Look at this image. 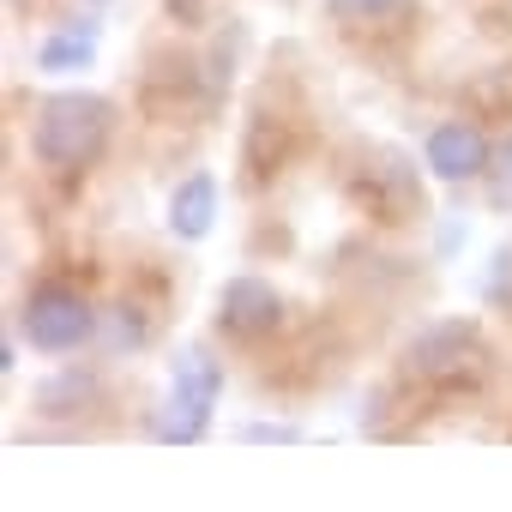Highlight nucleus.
<instances>
[{
  "label": "nucleus",
  "instance_id": "nucleus-6",
  "mask_svg": "<svg viewBox=\"0 0 512 512\" xmlns=\"http://www.w3.org/2000/svg\"><path fill=\"white\" fill-rule=\"evenodd\" d=\"M476 356H482V332H476V320H434V326L410 344V368L428 374V380L464 374Z\"/></svg>",
  "mask_w": 512,
  "mask_h": 512
},
{
  "label": "nucleus",
  "instance_id": "nucleus-9",
  "mask_svg": "<svg viewBox=\"0 0 512 512\" xmlns=\"http://www.w3.org/2000/svg\"><path fill=\"white\" fill-rule=\"evenodd\" d=\"M91 398H97V380H91L85 368H73V374L49 380V386L37 392V410H43V416H79Z\"/></svg>",
  "mask_w": 512,
  "mask_h": 512
},
{
  "label": "nucleus",
  "instance_id": "nucleus-1",
  "mask_svg": "<svg viewBox=\"0 0 512 512\" xmlns=\"http://www.w3.org/2000/svg\"><path fill=\"white\" fill-rule=\"evenodd\" d=\"M109 133H115V103L109 97H97V91H55V97L37 103L31 151H37V163L73 175V169H91L109 151Z\"/></svg>",
  "mask_w": 512,
  "mask_h": 512
},
{
  "label": "nucleus",
  "instance_id": "nucleus-13",
  "mask_svg": "<svg viewBox=\"0 0 512 512\" xmlns=\"http://www.w3.org/2000/svg\"><path fill=\"white\" fill-rule=\"evenodd\" d=\"M241 440H302V428H290V422H247Z\"/></svg>",
  "mask_w": 512,
  "mask_h": 512
},
{
  "label": "nucleus",
  "instance_id": "nucleus-3",
  "mask_svg": "<svg viewBox=\"0 0 512 512\" xmlns=\"http://www.w3.org/2000/svg\"><path fill=\"white\" fill-rule=\"evenodd\" d=\"M19 326H25L31 350H43V356H67V350H79V344L97 332V314H91V302H85L73 284H37V290L25 296Z\"/></svg>",
  "mask_w": 512,
  "mask_h": 512
},
{
  "label": "nucleus",
  "instance_id": "nucleus-14",
  "mask_svg": "<svg viewBox=\"0 0 512 512\" xmlns=\"http://www.w3.org/2000/svg\"><path fill=\"white\" fill-rule=\"evenodd\" d=\"M344 13H356V19H386V13H398L404 0H338Z\"/></svg>",
  "mask_w": 512,
  "mask_h": 512
},
{
  "label": "nucleus",
  "instance_id": "nucleus-7",
  "mask_svg": "<svg viewBox=\"0 0 512 512\" xmlns=\"http://www.w3.org/2000/svg\"><path fill=\"white\" fill-rule=\"evenodd\" d=\"M211 223H217V181L211 175H187L175 187V199H169V229L181 241H205Z\"/></svg>",
  "mask_w": 512,
  "mask_h": 512
},
{
  "label": "nucleus",
  "instance_id": "nucleus-8",
  "mask_svg": "<svg viewBox=\"0 0 512 512\" xmlns=\"http://www.w3.org/2000/svg\"><path fill=\"white\" fill-rule=\"evenodd\" d=\"M97 55V25H55L43 43H37V73H85Z\"/></svg>",
  "mask_w": 512,
  "mask_h": 512
},
{
  "label": "nucleus",
  "instance_id": "nucleus-2",
  "mask_svg": "<svg viewBox=\"0 0 512 512\" xmlns=\"http://www.w3.org/2000/svg\"><path fill=\"white\" fill-rule=\"evenodd\" d=\"M217 392H223V368L211 350H181L175 356V374H169V404L157 416V440L169 446H193L211 434V410H217Z\"/></svg>",
  "mask_w": 512,
  "mask_h": 512
},
{
  "label": "nucleus",
  "instance_id": "nucleus-4",
  "mask_svg": "<svg viewBox=\"0 0 512 512\" xmlns=\"http://www.w3.org/2000/svg\"><path fill=\"white\" fill-rule=\"evenodd\" d=\"M422 163H428L434 181H452V187H458V181L488 175L494 145H488V133H482L476 121H434L428 139H422Z\"/></svg>",
  "mask_w": 512,
  "mask_h": 512
},
{
  "label": "nucleus",
  "instance_id": "nucleus-11",
  "mask_svg": "<svg viewBox=\"0 0 512 512\" xmlns=\"http://www.w3.org/2000/svg\"><path fill=\"white\" fill-rule=\"evenodd\" d=\"M145 338H151V326H145V314H139V308H115V326H109V344H115V350H127V344H133V350H139Z\"/></svg>",
  "mask_w": 512,
  "mask_h": 512
},
{
  "label": "nucleus",
  "instance_id": "nucleus-12",
  "mask_svg": "<svg viewBox=\"0 0 512 512\" xmlns=\"http://www.w3.org/2000/svg\"><path fill=\"white\" fill-rule=\"evenodd\" d=\"M488 302H512V247L494 253V266H488V284H482Z\"/></svg>",
  "mask_w": 512,
  "mask_h": 512
},
{
  "label": "nucleus",
  "instance_id": "nucleus-5",
  "mask_svg": "<svg viewBox=\"0 0 512 512\" xmlns=\"http://www.w3.org/2000/svg\"><path fill=\"white\" fill-rule=\"evenodd\" d=\"M217 326H223L229 338H266V332H278V326H284V296H278V284L253 278V272L229 278V284L217 290Z\"/></svg>",
  "mask_w": 512,
  "mask_h": 512
},
{
  "label": "nucleus",
  "instance_id": "nucleus-10",
  "mask_svg": "<svg viewBox=\"0 0 512 512\" xmlns=\"http://www.w3.org/2000/svg\"><path fill=\"white\" fill-rule=\"evenodd\" d=\"M488 199L500 211H512V133L494 145V163H488Z\"/></svg>",
  "mask_w": 512,
  "mask_h": 512
}]
</instances>
